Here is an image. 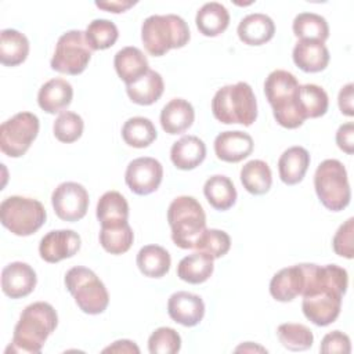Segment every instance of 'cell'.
Listing matches in <instances>:
<instances>
[{"label": "cell", "instance_id": "obj_1", "mask_svg": "<svg viewBox=\"0 0 354 354\" xmlns=\"http://www.w3.org/2000/svg\"><path fill=\"white\" fill-rule=\"evenodd\" d=\"M304 288L301 310L317 326H328L340 314L342 300L348 286L347 271L337 264L318 266L303 263Z\"/></svg>", "mask_w": 354, "mask_h": 354}, {"label": "cell", "instance_id": "obj_2", "mask_svg": "<svg viewBox=\"0 0 354 354\" xmlns=\"http://www.w3.org/2000/svg\"><path fill=\"white\" fill-rule=\"evenodd\" d=\"M57 325L58 315L50 303L35 301L26 306L14 328L12 340L6 353H40Z\"/></svg>", "mask_w": 354, "mask_h": 354}, {"label": "cell", "instance_id": "obj_3", "mask_svg": "<svg viewBox=\"0 0 354 354\" xmlns=\"http://www.w3.org/2000/svg\"><path fill=\"white\" fill-rule=\"evenodd\" d=\"M299 87L296 76L283 69L272 71L264 82V94L274 118L285 129H297L306 120L299 106Z\"/></svg>", "mask_w": 354, "mask_h": 354}, {"label": "cell", "instance_id": "obj_4", "mask_svg": "<svg viewBox=\"0 0 354 354\" xmlns=\"http://www.w3.org/2000/svg\"><path fill=\"white\" fill-rule=\"evenodd\" d=\"M212 112L224 124H253L257 119V101L250 84L238 82L218 88L212 100Z\"/></svg>", "mask_w": 354, "mask_h": 354}, {"label": "cell", "instance_id": "obj_5", "mask_svg": "<svg viewBox=\"0 0 354 354\" xmlns=\"http://www.w3.org/2000/svg\"><path fill=\"white\" fill-rule=\"evenodd\" d=\"M187 22L176 14L151 15L141 25V40L153 57H162L171 48H181L189 41Z\"/></svg>", "mask_w": 354, "mask_h": 354}, {"label": "cell", "instance_id": "obj_6", "mask_svg": "<svg viewBox=\"0 0 354 354\" xmlns=\"http://www.w3.org/2000/svg\"><path fill=\"white\" fill-rule=\"evenodd\" d=\"M171 239L181 249H194L206 230V214L202 205L188 195L177 196L167 209Z\"/></svg>", "mask_w": 354, "mask_h": 354}, {"label": "cell", "instance_id": "obj_7", "mask_svg": "<svg viewBox=\"0 0 354 354\" xmlns=\"http://www.w3.org/2000/svg\"><path fill=\"white\" fill-rule=\"evenodd\" d=\"M314 188L319 202L332 212H340L348 206L351 189L347 170L337 159L322 160L314 174Z\"/></svg>", "mask_w": 354, "mask_h": 354}, {"label": "cell", "instance_id": "obj_8", "mask_svg": "<svg viewBox=\"0 0 354 354\" xmlns=\"http://www.w3.org/2000/svg\"><path fill=\"white\" fill-rule=\"evenodd\" d=\"M65 286L77 307L90 315L101 314L109 304V295L104 282L87 267L76 266L65 274Z\"/></svg>", "mask_w": 354, "mask_h": 354}, {"label": "cell", "instance_id": "obj_9", "mask_svg": "<svg viewBox=\"0 0 354 354\" xmlns=\"http://www.w3.org/2000/svg\"><path fill=\"white\" fill-rule=\"evenodd\" d=\"M47 213L41 202L26 196H8L0 203V221L14 235L29 236L41 228Z\"/></svg>", "mask_w": 354, "mask_h": 354}, {"label": "cell", "instance_id": "obj_10", "mask_svg": "<svg viewBox=\"0 0 354 354\" xmlns=\"http://www.w3.org/2000/svg\"><path fill=\"white\" fill-rule=\"evenodd\" d=\"M90 48L84 32L73 29L62 33L55 44L51 58V69L64 75H80L91 59Z\"/></svg>", "mask_w": 354, "mask_h": 354}, {"label": "cell", "instance_id": "obj_11", "mask_svg": "<svg viewBox=\"0 0 354 354\" xmlns=\"http://www.w3.org/2000/svg\"><path fill=\"white\" fill-rule=\"evenodd\" d=\"M40 127L39 118L32 112H18L0 127V149L10 158H21L30 148Z\"/></svg>", "mask_w": 354, "mask_h": 354}, {"label": "cell", "instance_id": "obj_12", "mask_svg": "<svg viewBox=\"0 0 354 354\" xmlns=\"http://www.w3.org/2000/svg\"><path fill=\"white\" fill-rule=\"evenodd\" d=\"M51 205L58 218L75 223L82 220L87 213L88 192L79 183L65 181L53 191Z\"/></svg>", "mask_w": 354, "mask_h": 354}, {"label": "cell", "instance_id": "obj_13", "mask_svg": "<svg viewBox=\"0 0 354 354\" xmlns=\"http://www.w3.org/2000/svg\"><path fill=\"white\" fill-rule=\"evenodd\" d=\"M163 178L162 163L151 156L133 159L126 169L124 181L131 192L137 195H149L155 192Z\"/></svg>", "mask_w": 354, "mask_h": 354}, {"label": "cell", "instance_id": "obj_14", "mask_svg": "<svg viewBox=\"0 0 354 354\" xmlns=\"http://www.w3.org/2000/svg\"><path fill=\"white\" fill-rule=\"evenodd\" d=\"M82 245L80 235L73 230H54L47 232L40 243V257L47 263H58L73 257Z\"/></svg>", "mask_w": 354, "mask_h": 354}, {"label": "cell", "instance_id": "obj_15", "mask_svg": "<svg viewBox=\"0 0 354 354\" xmlns=\"http://www.w3.org/2000/svg\"><path fill=\"white\" fill-rule=\"evenodd\" d=\"M36 282L35 270L24 261H12L1 271V290L11 299H21L30 295Z\"/></svg>", "mask_w": 354, "mask_h": 354}, {"label": "cell", "instance_id": "obj_16", "mask_svg": "<svg viewBox=\"0 0 354 354\" xmlns=\"http://www.w3.org/2000/svg\"><path fill=\"white\" fill-rule=\"evenodd\" d=\"M167 313L174 322L191 328L203 319L205 303L201 296L180 290L169 297Z\"/></svg>", "mask_w": 354, "mask_h": 354}, {"label": "cell", "instance_id": "obj_17", "mask_svg": "<svg viewBox=\"0 0 354 354\" xmlns=\"http://www.w3.org/2000/svg\"><path fill=\"white\" fill-rule=\"evenodd\" d=\"M253 145V138L248 133L223 131L214 140V153L223 162L238 163L252 153Z\"/></svg>", "mask_w": 354, "mask_h": 354}, {"label": "cell", "instance_id": "obj_18", "mask_svg": "<svg viewBox=\"0 0 354 354\" xmlns=\"http://www.w3.org/2000/svg\"><path fill=\"white\" fill-rule=\"evenodd\" d=\"M304 268L303 263L279 270L270 282V293L277 301H292L295 297L301 296L304 288Z\"/></svg>", "mask_w": 354, "mask_h": 354}, {"label": "cell", "instance_id": "obj_19", "mask_svg": "<svg viewBox=\"0 0 354 354\" xmlns=\"http://www.w3.org/2000/svg\"><path fill=\"white\" fill-rule=\"evenodd\" d=\"M72 98V84L62 77H55L50 79L40 87L37 104L44 112L54 115L58 112H65V109L71 105Z\"/></svg>", "mask_w": 354, "mask_h": 354}, {"label": "cell", "instance_id": "obj_20", "mask_svg": "<svg viewBox=\"0 0 354 354\" xmlns=\"http://www.w3.org/2000/svg\"><path fill=\"white\" fill-rule=\"evenodd\" d=\"M293 62L307 73L324 71L330 59L329 50L318 40H299L293 47Z\"/></svg>", "mask_w": 354, "mask_h": 354}, {"label": "cell", "instance_id": "obj_21", "mask_svg": "<svg viewBox=\"0 0 354 354\" xmlns=\"http://www.w3.org/2000/svg\"><path fill=\"white\" fill-rule=\"evenodd\" d=\"M238 37L248 46H261L270 41L275 33V24L271 17L253 12L243 17L236 29Z\"/></svg>", "mask_w": 354, "mask_h": 354}, {"label": "cell", "instance_id": "obj_22", "mask_svg": "<svg viewBox=\"0 0 354 354\" xmlns=\"http://www.w3.org/2000/svg\"><path fill=\"white\" fill-rule=\"evenodd\" d=\"M195 119L191 102L184 98L170 100L160 111V126L167 134H181L188 130Z\"/></svg>", "mask_w": 354, "mask_h": 354}, {"label": "cell", "instance_id": "obj_23", "mask_svg": "<svg viewBox=\"0 0 354 354\" xmlns=\"http://www.w3.org/2000/svg\"><path fill=\"white\" fill-rule=\"evenodd\" d=\"M113 65L118 76L127 84L141 79L148 71L149 64L144 53L133 46L123 47L115 54Z\"/></svg>", "mask_w": 354, "mask_h": 354}, {"label": "cell", "instance_id": "obj_24", "mask_svg": "<svg viewBox=\"0 0 354 354\" xmlns=\"http://www.w3.org/2000/svg\"><path fill=\"white\" fill-rule=\"evenodd\" d=\"M206 158V145L196 136H184L170 149V159L180 170H192Z\"/></svg>", "mask_w": 354, "mask_h": 354}, {"label": "cell", "instance_id": "obj_25", "mask_svg": "<svg viewBox=\"0 0 354 354\" xmlns=\"http://www.w3.org/2000/svg\"><path fill=\"white\" fill-rule=\"evenodd\" d=\"M310 153L306 148L295 145L282 152L278 159V173L286 185L299 184L310 166Z\"/></svg>", "mask_w": 354, "mask_h": 354}, {"label": "cell", "instance_id": "obj_26", "mask_svg": "<svg viewBox=\"0 0 354 354\" xmlns=\"http://www.w3.org/2000/svg\"><path fill=\"white\" fill-rule=\"evenodd\" d=\"M195 24L203 36L216 37L228 28L230 12L221 3L209 1L198 10Z\"/></svg>", "mask_w": 354, "mask_h": 354}, {"label": "cell", "instance_id": "obj_27", "mask_svg": "<svg viewBox=\"0 0 354 354\" xmlns=\"http://www.w3.org/2000/svg\"><path fill=\"white\" fill-rule=\"evenodd\" d=\"M95 214L101 227L120 225L129 218V203L120 192L108 191L98 199Z\"/></svg>", "mask_w": 354, "mask_h": 354}, {"label": "cell", "instance_id": "obj_28", "mask_svg": "<svg viewBox=\"0 0 354 354\" xmlns=\"http://www.w3.org/2000/svg\"><path fill=\"white\" fill-rule=\"evenodd\" d=\"M214 259L203 252H195L183 257L177 266V277L188 283L198 285L206 282L214 270Z\"/></svg>", "mask_w": 354, "mask_h": 354}, {"label": "cell", "instance_id": "obj_29", "mask_svg": "<svg viewBox=\"0 0 354 354\" xmlns=\"http://www.w3.org/2000/svg\"><path fill=\"white\" fill-rule=\"evenodd\" d=\"M165 90V83L156 71L149 69L141 79L126 86L129 98L138 105H152L156 102Z\"/></svg>", "mask_w": 354, "mask_h": 354}, {"label": "cell", "instance_id": "obj_30", "mask_svg": "<svg viewBox=\"0 0 354 354\" xmlns=\"http://www.w3.org/2000/svg\"><path fill=\"white\" fill-rule=\"evenodd\" d=\"M203 194L216 210H228L236 202V189L230 177L214 174L203 185Z\"/></svg>", "mask_w": 354, "mask_h": 354}, {"label": "cell", "instance_id": "obj_31", "mask_svg": "<svg viewBox=\"0 0 354 354\" xmlns=\"http://www.w3.org/2000/svg\"><path fill=\"white\" fill-rule=\"evenodd\" d=\"M137 267L145 277L162 278L170 270L169 252L159 245H145L137 253Z\"/></svg>", "mask_w": 354, "mask_h": 354}, {"label": "cell", "instance_id": "obj_32", "mask_svg": "<svg viewBox=\"0 0 354 354\" xmlns=\"http://www.w3.org/2000/svg\"><path fill=\"white\" fill-rule=\"evenodd\" d=\"M29 54L28 37L15 29H3L0 33V62L4 66L22 64Z\"/></svg>", "mask_w": 354, "mask_h": 354}, {"label": "cell", "instance_id": "obj_33", "mask_svg": "<svg viewBox=\"0 0 354 354\" xmlns=\"http://www.w3.org/2000/svg\"><path fill=\"white\" fill-rule=\"evenodd\" d=\"M241 183L252 195H264L272 184V173L270 166L260 159L246 162L241 169Z\"/></svg>", "mask_w": 354, "mask_h": 354}, {"label": "cell", "instance_id": "obj_34", "mask_svg": "<svg viewBox=\"0 0 354 354\" xmlns=\"http://www.w3.org/2000/svg\"><path fill=\"white\" fill-rule=\"evenodd\" d=\"M158 137L153 123L144 116H134L124 122L122 127L123 141L133 148H147Z\"/></svg>", "mask_w": 354, "mask_h": 354}, {"label": "cell", "instance_id": "obj_35", "mask_svg": "<svg viewBox=\"0 0 354 354\" xmlns=\"http://www.w3.org/2000/svg\"><path fill=\"white\" fill-rule=\"evenodd\" d=\"M292 29L299 40H318L325 43L329 37V25L315 12H300L295 17Z\"/></svg>", "mask_w": 354, "mask_h": 354}, {"label": "cell", "instance_id": "obj_36", "mask_svg": "<svg viewBox=\"0 0 354 354\" xmlns=\"http://www.w3.org/2000/svg\"><path fill=\"white\" fill-rule=\"evenodd\" d=\"M299 106L304 119L321 118L326 113L329 98L326 91L317 84L307 83L299 87Z\"/></svg>", "mask_w": 354, "mask_h": 354}, {"label": "cell", "instance_id": "obj_37", "mask_svg": "<svg viewBox=\"0 0 354 354\" xmlns=\"http://www.w3.org/2000/svg\"><path fill=\"white\" fill-rule=\"evenodd\" d=\"M98 238L105 252L111 254H123L131 248L134 232L130 224L126 221L115 227H101Z\"/></svg>", "mask_w": 354, "mask_h": 354}, {"label": "cell", "instance_id": "obj_38", "mask_svg": "<svg viewBox=\"0 0 354 354\" xmlns=\"http://www.w3.org/2000/svg\"><path fill=\"white\" fill-rule=\"evenodd\" d=\"M84 36L90 48L98 51L112 47L119 37V30L109 19H94L87 25Z\"/></svg>", "mask_w": 354, "mask_h": 354}, {"label": "cell", "instance_id": "obj_39", "mask_svg": "<svg viewBox=\"0 0 354 354\" xmlns=\"http://www.w3.org/2000/svg\"><path fill=\"white\" fill-rule=\"evenodd\" d=\"M281 344L290 351H304L314 343V335L310 328L303 324H281L277 329Z\"/></svg>", "mask_w": 354, "mask_h": 354}, {"label": "cell", "instance_id": "obj_40", "mask_svg": "<svg viewBox=\"0 0 354 354\" xmlns=\"http://www.w3.org/2000/svg\"><path fill=\"white\" fill-rule=\"evenodd\" d=\"M83 129H84V122L82 116L71 111L61 112L53 124V131L55 138L65 144L77 141L83 134Z\"/></svg>", "mask_w": 354, "mask_h": 354}, {"label": "cell", "instance_id": "obj_41", "mask_svg": "<svg viewBox=\"0 0 354 354\" xmlns=\"http://www.w3.org/2000/svg\"><path fill=\"white\" fill-rule=\"evenodd\" d=\"M231 248V238L225 231L216 230V228H206L202 235L199 236L195 250L203 252L213 259H220L228 253Z\"/></svg>", "mask_w": 354, "mask_h": 354}, {"label": "cell", "instance_id": "obj_42", "mask_svg": "<svg viewBox=\"0 0 354 354\" xmlns=\"http://www.w3.org/2000/svg\"><path fill=\"white\" fill-rule=\"evenodd\" d=\"M181 348L180 335L169 326L155 329L148 339V351L151 354H176Z\"/></svg>", "mask_w": 354, "mask_h": 354}, {"label": "cell", "instance_id": "obj_43", "mask_svg": "<svg viewBox=\"0 0 354 354\" xmlns=\"http://www.w3.org/2000/svg\"><path fill=\"white\" fill-rule=\"evenodd\" d=\"M353 239H354V218L350 217L337 228L336 234L333 235V239H332L333 252L340 257H346L351 260L354 256Z\"/></svg>", "mask_w": 354, "mask_h": 354}, {"label": "cell", "instance_id": "obj_44", "mask_svg": "<svg viewBox=\"0 0 354 354\" xmlns=\"http://www.w3.org/2000/svg\"><path fill=\"white\" fill-rule=\"evenodd\" d=\"M319 351L324 354H348L351 351L350 337L340 330L329 332L324 336L319 346Z\"/></svg>", "mask_w": 354, "mask_h": 354}, {"label": "cell", "instance_id": "obj_45", "mask_svg": "<svg viewBox=\"0 0 354 354\" xmlns=\"http://www.w3.org/2000/svg\"><path fill=\"white\" fill-rule=\"evenodd\" d=\"M336 144L343 152H346L348 155H351L354 152V124H353V122H347L337 129Z\"/></svg>", "mask_w": 354, "mask_h": 354}, {"label": "cell", "instance_id": "obj_46", "mask_svg": "<svg viewBox=\"0 0 354 354\" xmlns=\"http://www.w3.org/2000/svg\"><path fill=\"white\" fill-rule=\"evenodd\" d=\"M353 83H347L346 86H343L339 91V97H337V104H339V109L343 115L346 116H353L354 115V108H353Z\"/></svg>", "mask_w": 354, "mask_h": 354}, {"label": "cell", "instance_id": "obj_47", "mask_svg": "<svg viewBox=\"0 0 354 354\" xmlns=\"http://www.w3.org/2000/svg\"><path fill=\"white\" fill-rule=\"evenodd\" d=\"M137 1H129V0H111V1H95V6L101 10L113 12V14H119V12H124L126 10H129L130 7H133Z\"/></svg>", "mask_w": 354, "mask_h": 354}, {"label": "cell", "instance_id": "obj_48", "mask_svg": "<svg viewBox=\"0 0 354 354\" xmlns=\"http://www.w3.org/2000/svg\"><path fill=\"white\" fill-rule=\"evenodd\" d=\"M102 353H140V348L137 347V344L131 340L127 339H122V340H116L113 342V344L105 347L102 350Z\"/></svg>", "mask_w": 354, "mask_h": 354}, {"label": "cell", "instance_id": "obj_49", "mask_svg": "<svg viewBox=\"0 0 354 354\" xmlns=\"http://www.w3.org/2000/svg\"><path fill=\"white\" fill-rule=\"evenodd\" d=\"M235 351H263V353L266 351V353H267L266 348H263V347H260V346H253L252 342H248V343H245V344L236 347Z\"/></svg>", "mask_w": 354, "mask_h": 354}]
</instances>
